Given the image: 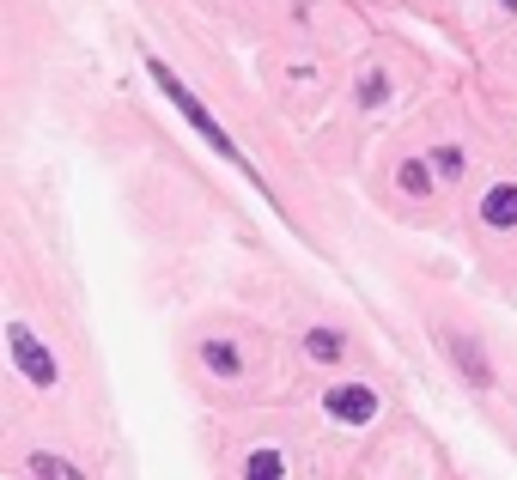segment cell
Listing matches in <instances>:
<instances>
[{
    "label": "cell",
    "instance_id": "obj_1",
    "mask_svg": "<svg viewBox=\"0 0 517 480\" xmlns=\"http://www.w3.org/2000/svg\"><path fill=\"white\" fill-rule=\"evenodd\" d=\"M146 67H153V79H159V86H165V92L177 98V110H183V116H189V122H195V128H201L207 140H213V152H226V158H244V152H238V146H232L226 134H219V128H213V116H207V110L195 104V92H183V86H177V73H171V67L159 61V55H146Z\"/></svg>",
    "mask_w": 517,
    "mask_h": 480
},
{
    "label": "cell",
    "instance_id": "obj_4",
    "mask_svg": "<svg viewBox=\"0 0 517 480\" xmlns=\"http://www.w3.org/2000/svg\"><path fill=\"white\" fill-rule=\"evenodd\" d=\"M481 219L487 225H517V183H499L481 195Z\"/></svg>",
    "mask_w": 517,
    "mask_h": 480
},
{
    "label": "cell",
    "instance_id": "obj_2",
    "mask_svg": "<svg viewBox=\"0 0 517 480\" xmlns=\"http://www.w3.org/2000/svg\"><path fill=\"white\" fill-rule=\"evenodd\" d=\"M329 414L335 420H347V426H365L378 414V395L365 389V383H347V389H329Z\"/></svg>",
    "mask_w": 517,
    "mask_h": 480
},
{
    "label": "cell",
    "instance_id": "obj_5",
    "mask_svg": "<svg viewBox=\"0 0 517 480\" xmlns=\"http://www.w3.org/2000/svg\"><path fill=\"white\" fill-rule=\"evenodd\" d=\"M207 365H213L219 377H232V371H238V353H232V341H207Z\"/></svg>",
    "mask_w": 517,
    "mask_h": 480
},
{
    "label": "cell",
    "instance_id": "obj_9",
    "mask_svg": "<svg viewBox=\"0 0 517 480\" xmlns=\"http://www.w3.org/2000/svg\"><path fill=\"white\" fill-rule=\"evenodd\" d=\"M505 7H517V0H505Z\"/></svg>",
    "mask_w": 517,
    "mask_h": 480
},
{
    "label": "cell",
    "instance_id": "obj_7",
    "mask_svg": "<svg viewBox=\"0 0 517 480\" xmlns=\"http://www.w3.org/2000/svg\"><path fill=\"white\" fill-rule=\"evenodd\" d=\"M402 189H408V195H426V189H432L426 165H402Z\"/></svg>",
    "mask_w": 517,
    "mask_h": 480
},
{
    "label": "cell",
    "instance_id": "obj_8",
    "mask_svg": "<svg viewBox=\"0 0 517 480\" xmlns=\"http://www.w3.org/2000/svg\"><path fill=\"white\" fill-rule=\"evenodd\" d=\"M438 171L457 177V171H463V152H457V146H445V152H438Z\"/></svg>",
    "mask_w": 517,
    "mask_h": 480
},
{
    "label": "cell",
    "instance_id": "obj_6",
    "mask_svg": "<svg viewBox=\"0 0 517 480\" xmlns=\"http://www.w3.org/2000/svg\"><path fill=\"white\" fill-rule=\"evenodd\" d=\"M311 359H341V335L335 329H311Z\"/></svg>",
    "mask_w": 517,
    "mask_h": 480
},
{
    "label": "cell",
    "instance_id": "obj_3",
    "mask_svg": "<svg viewBox=\"0 0 517 480\" xmlns=\"http://www.w3.org/2000/svg\"><path fill=\"white\" fill-rule=\"evenodd\" d=\"M13 359H19V371H25L31 383H43V389L55 383V359L31 341V329H25V323H13Z\"/></svg>",
    "mask_w": 517,
    "mask_h": 480
}]
</instances>
